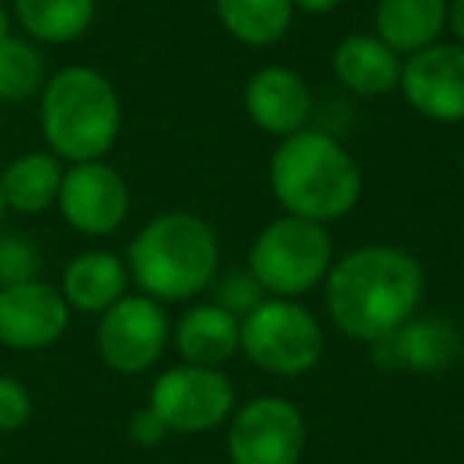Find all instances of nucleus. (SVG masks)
<instances>
[{
  "label": "nucleus",
  "mask_w": 464,
  "mask_h": 464,
  "mask_svg": "<svg viewBox=\"0 0 464 464\" xmlns=\"http://www.w3.org/2000/svg\"><path fill=\"white\" fill-rule=\"evenodd\" d=\"M423 290L426 274L417 255L372 242L334 258L324 277V305L343 337L372 347L417 315Z\"/></svg>",
  "instance_id": "nucleus-1"
},
{
  "label": "nucleus",
  "mask_w": 464,
  "mask_h": 464,
  "mask_svg": "<svg viewBox=\"0 0 464 464\" xmlns=\"http://www.w3.org/2000/svg\"><path fill=\"white\" fill-rule=\"evenodd\" d=\"M267 181L284 213L324 226L353 213L366 185L356 156L334 134L315 128H303L277 143L267 162Z\"/></svg>",
  "instance_id": "nucleus-2"
},
{
  "label": "nucleus",
  "mask_w": 464,
  "mask_h": 464,
  "mask_svg": "<svg viewBox=\"0 0 464 464\" xmlns=\"http://www.w3.org/2000/svg\"><path fill=\"white\" fill-rule=\"evenodd\" d=\"M130 284L156 303H188L219 274V239L204 217L166 210L140 226L128 246Z\"/></svg>",
  "instance_id": "nucleus-3"
},
{
  "label": "nucleus",
  "mask_w": 464,
  "mask_h": 464,
  "mask_svg": "<svg viewBox=\"0 0 464 464\" xmlns=\"http://www.w3.org/2000/svg\"><path fill=\"white\" fill-rule=\"evenodd\" d=\"M124 111L115 83L90 64H67L39 92L45 150L61 162L105 160L121 137Z\"/></svg>",
  "instance_id": "nucleus-4"
},
{
  "label": "nucleus",
  "mask_w": 464,
  "mask_h": 464,
  "mask_svg": "<svg viewBox=\"0 0 464 464\" xmlns=\"http://www.w3.org/2000/svg\"><path fill=\"white\" fill-rule=\"evenodd\" d=\"M334 265V239L324 223L284 213L255 236L248 271L267 296L299 299L324 284Z\"/></svg>",
  "instance_id": "nucleus-5"
},
{
  "label": "nucleus",
  "mask_w": 464,
  "mask_h": 464,
  "mask_svg": "<svg viewBox=\"0 0 464 464\" xmlns=\"http://www.w3.org/2000/svg\"><path fill=\"white\" fill-rule=\"evenodd\" d=\"M242 353L267 375L296 379L322 362V322L299 299L267 296L258 309L242 318Z\"/></svg>",
  "instance_id": "nucleus-6"
},
{
  "label": "nucleus",
  "mask_w": 464,
  "mask_h": 464,
  "mask_svg": "<svg viewBox=\"0 0 464 464\" xmlns=\"http://www.w3.org/2000/svg\"><path fill=\"white\" fill-rule=\"evenodd\" d=\"M147 407L166 423L169 432L200 436L229 423L239 401H236V385L223 369L179 362L153 382Z\"/></svg>",
  "instance_id": "nucleus-7"
},
{
  "label": "nucleus",
  "mask_w": 464,
  "mask_h": 464,
  "mask_svg": "<svg viewBox=\"0 0 464 464\" xmlns=\"http://www.w3.org/2000/svg\"><path fill=\"white\" fill-rule=\"evenodd\" d=\"M305 442L309 430L303 411L290 398L258 394L232 411L226 458L229 464H299Z\"/></svg>",
  "instance_id": "nucleus-8"
},
{
  "label": "nucleus",
  "mask_w": 464,
  "mask_h": 464,
  "mask_svg": "<svg viewBox=\"0 0 464 464\" xmlns=\"http://www.w3.org/2000/svg\"><path fill=\"white\" fill-rule=\"evenodd\" d=\"M172 343V322L156 299L128 293L99 315V360L118 375H140L166 356Z\"/></svg>",
  "instance_id": "nucleus-9"
},
{
  "label": "nucleus",
  "mask_w": 464,
  "mask_h": 464,
  "mask_svg": "<svg viewBox=\"0 0 464 464\" xmlns=\"http://www.w3.org/2000/svg\"><path fill=\"white\" fill-rule=\"evenodd\" d=\"M64 223L86 239H105L130 213V188L111 162H73L64 169L58 204Z\"/></svg>",
  "instance_id": "nucleus-10"
},
{
  "label": "nucleus",
  "mask_w": 464,
  "mask_h": 464,
  "mask_svg": "<svg viewBox=\"0 0 464 464\" xmlns=\"http://www.w3.org/2000/svg\"><path fill=\"white\" fill-rule=\"evenodd\" d=\"M398 90L404 102L430 121H464V45L436 42L404 58Z\"/></svg>",
  "instance_id": "nucleus-11"
},
{
  "label": "nucleus",
  "mask_w": 464,
  "mask_h": 464,
  "mask_svg": "<svg viewBox=\"0 0 464 464\" xmlns=\"http://www.w3.org/2000/svg\"><path fill=\"white\" fill-rule=\"evenodd\" d=\"M73 309L64 293L45 280L0 286V347L35 353L67 334Z\"/></svg>",
  "instance_id": "nucleus-12"
},
{
  "label": "nucleus",
  "mask_w": 464,
  "mask_h": 464,
  "mask_svg": "<svg viewBox=\"0 0 464 464\" xmlns=\"http://www.w3.org/2000/svg\"><path fill=\"white\" fill-rule=\"evenodd\" d=\"M242 105L255 128L284 140V137L309 128L315 96L303 73H296L293 67L265 64L242 86Z\"/></svg>",
  "instance_id": "nucleus-13"
},
{
  "label": "nucleus",
  "mask_w": 464,
  "mask_h": 464,
  "mask_svg": "<svg viewBox=\"0 0 464 464\" xmlns=\"http://www.w3.org/2000/svg\"><path fill=\"white\" fill-rule=\"evenodd\" d=\"M464 337L451 318L413 315L388 337L372 343V356L382 369L394 372H439L461 356Z\"/></svg>",
  "instance_id": "nucleus-14"
},
{
  "label": "nucleus",
  "mask_w": 464,
  "mask_h": 464,
  "mask_svg": "<svg viewBox=\"0 0 464 464\" xmlns=\"http://www.w3.org/2000/svg\"><path fill=\"white\" fill-rule=\"evenodd\" d=\"M404 58L385 45L379 35H347L331 52V73L353 96L375 99L398 90Z\"/></svg>",
  "instance_id": "nucleus-15"
},
{
  "label": "nucleus",
  "mask_w": 464,
  "mask_h": 464,
  "mask_svg": "<svg viewBox=\"0 0 464 464\" xmlns=\"http://www.w3.org/2000/svg\"><path fill=\"white\" fill-rule=\"evenodd\" d=\"M181 362L223 369L242 350V322L217 303H198L172 324Z\"/></svg>",
  "instance_id": "nucleus-16"
},
{
  "label": "nucleus",
  "mask_w": 464,
  "mask_h": 464,
  "mask_svg": "<svg viewBox=\"0 0 464 464\" xmlns=\"http://www.w3.org/2000/svg\"><path fill=\"white\" fill-rule=\"evenodd\" d=\"M128 261L118 258L115 252H105V248H90V252H80L77 258L67 261L58 290L64 293L73 312L102 315L118 299L128 296Z\"/></svg>",
  "instance_id": "nucleus-17"
},
{
  "label": "nucleus",
  "mask_w": 464,
  "mask_h": 464,
  "mask_svg": "<svg viewBox=\"0 0 464 464\" xmlns=\"http://www.w3.org/2000/svg\"><path fill=\"white\" fill-rule=\"evenodd\" d=\"M372 29L401 58L442 42L449 29V0H379Z\"/></svg>",
  "instance_id": "nucleus-18"
},
{
  "label": "nucleus",
  "mask_w": 464,
  "mask_h": 464,
  "mask_svg": "<svg viewBox=\"0 0 464 464\" xmlns=\"http://www.w3.org/2000/svg\"><path fill=\"white\" fill-rule=\"evenodd\" d=\"M61 181H64V162L48 150H33L0 169V188L7 210L23 217H42L58 204Z\"/></svg>",
  "instance_id": "nucleus-19"
},
{
  "label": "nucleus",
  "mask_w": 464,
  "mask_h": 464,
  "mask_svg": "<svg viewBox=\"0 0 464 464\" xmlns=\"http://www.w3.org/2000/svg\"><path fill=\"white\" fill-rule=\"evenodd\" d=\"M10 14L35 45H73L92 29L96 0H14Z\"/></svg>",
  "instance_id": "nucleus-20"
},
{
  "label": "nucleus",
  "mask_w": 464,
  "mask_h": 464,
  "mask_svg": "<svg viewBox=\"0 0 464 464\" xmlns=\"http://www.w3.org/2000/svg\"><path fill=\"white\" fill-rule=\"evenodd\" d=\"M226 35L248 48H271L293 29V0H213Z\"/></svg>",
  "instance_id": "nucleus-21"
},
{
  "label": "nucleus",
  "mask_w": 464,
  "mask_h": 464,
  "mask_svg": "<svg viewBox=\"0 0 464 464\" xmlns=\"http://www.w3.org/2000/svg\"><path fill=\"white\" fill-rule=\"evenodd\" d=\"M48 80V64L42 48L26 35L10 33L0 39V102L23 105L42 92Z\"/></svg>",
  "instance_id": "nucleus-22"
},
{
  "label": "nucleus",
  "mask_w": 464,
  "mask_h": 464,
  "mask_svg": "<svg viewBox=\"0 0 464 464\" xmlns=\"http://www.w3.org/2000/svg\"><path fill=\"white\" fill-rule=\"evenodd\" d=\"M42 274V252L20 232H0V286L29 284Z\"/></svg>",
  "instance_id": "nucleus-23"
},
{
  "label": "nucleus",
  "mask_w": 464,
  "mask_h": 464,
  "mask_svg": "<svg viewBox=\"0 0 464 464\" xmlns=\"http://www.w3.org/2000/svg\"><path fill=\"white\" fill-rule=\"evenodd\" d=\"M210 290H213V303H217L219 309L229 312V315H236L239 322L267 299V293L261 290V284L252 277V271H248V267H246V271L217 274V280H213Z\"/></svg>",
  "instance_id": "nucleus-24"
},
{
  "label": "nucleus",
  "mask_w": 464,
  "mask_h": 464,
  "mask_svg": "<svg viewBox=\"0 0 464 464\" xmlns=\"http://www.w3.org/2000/svg\"><path fill=\"white\" fill-rule=\"evenodd\" d=\"M33 392L14 375H0V432H20L33 420Z\"/></svg>",
  "instance_id": "nucleus-25"
},
{
  "label": "nucleus",
  "mask_w": 464,
  "mask_h": 464,
  "mask_svg": "<svg viewBox=\"0 0 464 464\" xmlns=\"http://www.w3.org/2000/svg\"><path fill=\"white\" fill-rule=\"evenodd\" d=\"M169 436L166 423H162L160 417H156L150 407H140V411L130 413L128 420V439L134 445H140V449H156V445H162Z\"/></svg>",
  "instance_id": "nucleus-26"
},
{
  "label": "nucleus",
  "mask_w": 464,
  "mask_h": 464,
  "mask_svg": "<svg viewBox=\"0 0 464 464\" xmlns=\"http://www.w3.org/2000/svg\"><path fill=\"white\" fill-rule=\"evenodd\" d=\"M343 0H293V7L296 14H305V16H328L341 7Z\"/></svg>",
  "instance_id": "nucleus-27"
},
{
  "label": "nucleus",
  "mask_w": 464,
  "mask_h": 464,
  "mask_svg": "<svg viewBox=\"0 0 464 464\" xmlns=\"http://www.w3.org/2000/svg\"><path fill=\"white\" fill-rule=\"evenodd\" d=\"M449 29L458 45H464V0H449Z\"/></svg>",
  "instance_id": "nucleus-28"
},
{
  "label": "nucleus",
  "mask_w": 464,
  "mask_h": 464,
  "mask_svg": "<svg viewBox=\"0 0 464 464\" xmlns=\"http://www.w3.org/2000/svg\"><path fill=\"white\" fill-rule=\"evenodd\" d=\"M10 33H14V14L0 4V39H7Z\"/></svg>",
  "instance_id": "nucleus-29"
},
{
  "label": "nucleus",
  "mask_w": 464,
  "mask_h": 464,
  "mask_svg": "<svg viewBox=\"0 0 464 464\" xmlns=\"http://www.w3.org/2000/svg\"><path fill=\"white\" fill-rule=\"evenodd\" d=\"M4 217H7V204H4V188H0V223H4Z\"/></svg>",
  "instance_id": "nucleus-30"
},
{
  "label": "nucleus",
  "mask_w": 464,
  "mask_h": 464,
  "mask_svg": "<svg viewBox=\"0 0 464 464\" xmlns=\"http://www.w3.org/2000/svg\"><path fill=\"white\" fill-rule=\"evenodd\" d=\"M461 179H464V150H461Z\"/></svg>",
  "instance_id": "nucleus-31"
}]
</instances>
